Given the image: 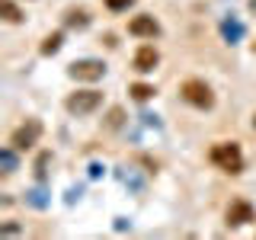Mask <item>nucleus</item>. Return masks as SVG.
<instances>
[{
	"label": "nucleus",
	"instance_id": "1",
	"mask_svg": "<svg viewBox=\"0 0 256 240\" xmlns=\"http://www.w3.org/2000/svg\"><path fill=\"white\" fill-rule=\"evenodd\" d=\"M208 160H212L218 170L230 173V176L244 173V154H240V144L237 141H218V144H212Z\"/></svg>",
	"mask_w": 256,
	"mask_h": 240
},
{
	"label": "nucleus",
	"instance_id": "2",
	"mask_svg": "<svg viewBox=\"0 0 256 240\" xmlns=\"http://www.w3.org/2000/svg\"><path fill=\"white\" fill-rule=\"evenodd\" d=\"M180 96L196 109H212L214 106V90L205 84L202 77H186L180 84Z\"/></svg>",
	"mask_w": 256,
	"mask_h": 240
},
{
	"label": "nucleus",
	"instance_id": "3",
	"mask_svg": "<svg viewBox=\"0 0 256 240\" xmlns=\"http://www.w3.org/2000/svg\"><path fill=\"white\" fill-rule=\"evenodd\" d=\"M100 106H102V93L93 90V86H86V90H74V93L64 96V109H68L70 116H93Z\"/></svg>",
	"mask_w": 256,
	"mask_h": 240
},
{
	"label": "nucleus",
	"instance_id": "4",
	"mask_svg": "<svg viewBox=\"0 0 256 240\" xmlns=\"http://www.w3.org/2000/svg\"><path fill=\"white\" fill-rule=\"evenodd\" d=\"M38 134H42V122H38V118H26L22 125H16L10 132V148L13 150H29V148H36Z\"/></svg>",
	"mask_w": 256,
	"mask_h": 240
},
{
	"label": "nucleus",
	"instance_id": "5",
	"mask_svg": "<svg viewBox=\"0 0 256 240\" xmlns=\"http://www.w3.org/2000/svg\"><path fill=\"white\" fill-rule=\"evenodd\" d=\"M68 74L74 80H86V84H93V80H100L102 74H106V64H102L100 58H80L68 68Z\"/></svg>",
	"mask_w": 256,
	"mask_h": 240
},
{
	"label": "nucleus",
	"instance_id": "6",
	"mask_svg": "<svg viewBox=\"0 0 256 240\" xmlns=\"http://www.w3.org/2000/svg\"><path fill=\"white\" fill-rule=\"evenodd\" d=\"M224 221H228V228H244V224L256 221V208L246 198H234L228 205V212H224Z\"/></svg>",
	"mask_w": 256,
	"mask_h": 240
},
{
	"label": "nucleus",
	"instance_id": "7",
	"mask_svg": "<svg viewBox=\"0 0 256 240\" xmlns=\"http://www.w3.org/2000/svg\"><path fill=\"white\" fill-rule=\"evenodd\" d=\"M160 64V52L150 42H144V45H138L134 48V54H132V68L138 70V74H150Z\"/></svg>",
	"mask_w": 256,
	"mask_h": 240
},
{
	"label": "nucleus",
	"instance_id": "8",
	"mask_svg": "<svg viewBox=\"0 0 256 240\" xmlns=\"http://www.w3.org/2000/svg\"><path fill=\"white\" fill-rule=\"evenodd\" d=\"M128 32H132L134 38H154V36H160V22L150 13H141V16H132V20H128Z\"/></svg>",
	"mask_w": 256,
	"mask_h": 240
},
{
	"label": "nucleus",
	"instance_id": "9",
	"mask_svg": "<svg viewBox=\"0 0 256 240\" xmlns=\"http://www.w3.org/2000/svg\"><path fill=\"white\" fill-rule=\"evenodd\" d=\"M64 26L86 29V26H90V13H86V10H68V16H64Z\"/></svg>",
	"mask_w": 256,
	"mask_h": 240
},
{
	"label": "nucleus",
	"instance_id": "10",
	"mask_svg": "<svg viewBox=\"0 0 256 240\" xmlns=\"http://www.w3.org/2000/svg\"><path fill=\"white\" fill-rule=\"evenodd\" d=\"M0 13H4V20L13 22V26H16V22H22V10L13 4V0H0Z\"/></svg>",
	"mask_w": 256,
	"mask_h": 240
},
{
	"label": "nucleus",
	"instance_id": "11",
	"mask_svg": "<svg viewBox=\"0 0 256 240\" xmlns=\"http://www.w3.org/2000/svg\"><path fill=\"white\" fill-rule=\"evenodd\" d=\"M128 93H132V100H138V102H148V100H150V96H154L157 90H154L150 84H132V86H128Z\"/></svg>",
	"mask_w": 256,
	"mask_h": 240
},
{
	"label": "nucleus",
	"instance_id": "12",
	"mask_svg": "<svg viewBox=\"0 0 256 240\" xmlns=\"http://www.w3.org/2000/svg\"><path fill=\"white\" fill-rule=\"evenodd\" d=\"M61 42H64L61 32H52V36H45V42H42V48H38V52H42V54H54V52L61 48Z\"/></svg>",
	"mask_w": 256,
	"mask_h": 240
},
{
	"label": "nucleus",
	"instance_id": "13",
	"mask_svg": "<svg viewBox=\"0 0 256 240\" xmlns=\"http://www.w3.org/2000/svg\"><path fill=\"white\" fill-rule=\"evenodd\" d=\"M102 4H106L109 10H116V13H118V10H128V6H132L134 0H102Z\"/></svg>",
	"mask_w": 256,
	"mask_h": 240
},
{
	"label": "nucleus",
	"instance_id": "14",
	"mask_svg": "<svg viewBox=\"0 0 256 240\" xmlns=\"http://www.w3.org/2000/svg\"><path fill=\"white\" fill-rule=\"evenodd\" d=\"M118 122H122V109H112V118H109V125H112V128H116Z\"/></svg>",
	"mask_w": 256,
	"mask_h": 240
},
{
	"label": "nucleus",
	"instance_id": "15",
	"mask_svg": "<svg viewBox=\"0 0 256 240\" xmlns=\"http://www.w3.org/2000/svg\"><path fill=\"white\" fill-rule=\"evenodd\" d=\"M246 6H250V13H256V0H250V4H246Z\"/></svg>",
	"mask_w": 256,
	"mask_h": 240
},
{
	"label": "nucleus",
	"instance_id": "16",
	"mask_svg": "<svg viewBox=\"0 0 256 240\" xmlns=\"http://www.w3.org/2000/svg\"><path fill=\"white\" fill-rule=\"evenodd\" d=\"M253 132H256V116H253Z\"/></svg>",
	"mask_w": 256,
	"mask_h": 240
}]
</instances>
